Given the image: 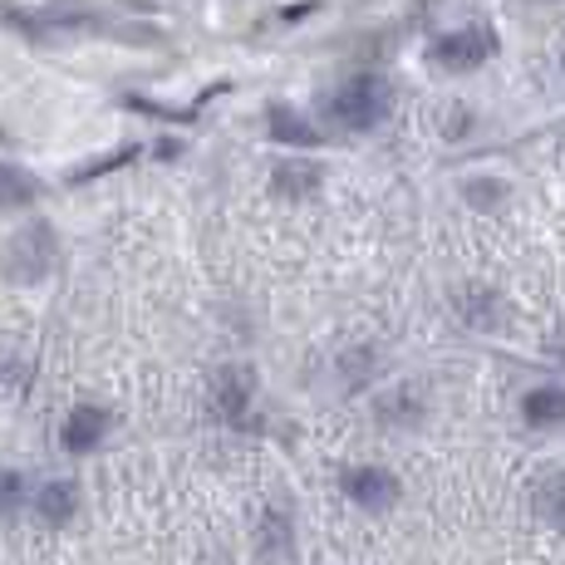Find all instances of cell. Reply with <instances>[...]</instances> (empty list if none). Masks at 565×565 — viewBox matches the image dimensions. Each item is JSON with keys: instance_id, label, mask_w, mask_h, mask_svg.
Listing matches in <instances>:
<instances>
[{"instance_id": "9", "label": "cell", "mask_w": 565, "mask_h": 565, "mask_svg": "<svg viewBox=\"0 0 565 565\" xmlns=\"http://www.w3.org/2000/svg\"><path fill=\"white\" fill-rule=\"evenodd\" d=\"M35 516L45 521V526H64V521L74 516V487L70 482H50L45 492L35 497Z\"/></svg>"}, {"instance_id": "7", "label": "cell", "mask_w": 565, "mask_h": 565, "mask_svg": "<svg viewBox=\"0 0 565 565\" xmlns=\"http://www.w3.org/2000/svg\"><path fill=\"white\" fill-rule=\"evenodd\" d=\"M536 428H551V423H565V388H531L526 404H521Z\"/></svg>"}, {"instance_id": "2", "label": "cell", "mask_w": 565, "mask_h": 565, "mask_svg": "<svg viewBox=\"0 0 565 565\" xmlns=\"http://www.w3.org/2000/svg\"><path fill=\"white\" fill-rule=\"evenodd\" d=\"M492 50H497L492 30L467 25V30H452V35H443L438 45H433V60H438L443 70H472V64H482Z\"/></svg>"}, {"instance_id": "10", "label": "cell", "mask_w": 565, "mask_h": 565, "mask_svg": "<svg viewBox=\"0 0 565 565\" xmlns=\"http://www.w3.org/2000/svg\"><path fill=\"white\" fill-rule=\"evenodd\" d=\"M35 178H30L25 168H10V162H0V206H25L35 202Z\"/></svg>"}, {"instance_id": "6", "label": "cell", "mask_w": 565, "mask_h": 565, "mask_svg": "<svg viewBox=\"0 0 565 565\" xmlns=\"http://www.w3.org/2000/svg\"><path fill=\"white\" fill-rule=\"evenodd\" d=\"M252 388H256V379H252V369H246V364L222 369V374H216V408H222L226 418H242Z\"/></svg>"}, {"instance_id": "3", "label": "cell", "mask_w": 565, "mask_h": 565, "mask_svg": "<svg viewBox=\"0 0 565 565\" xmlns=\"http://www.w3.org/2000/svg\"><path fill=\"white\" fill-rule=\"evenodd\" d=\"M344 497L369 507V512H379V507H388L398 497V477L384 472V467H350L344 472Z\"/></svg>"}, {"instance_id": "4", "label": "cell", "mask_w": 565, "mask_h": 565, "mask_svg": "<svg viewBox=\"0 0 565 565\" xmlns=\"http://www.w3.org/2000/svg\"><path fill=\"white\" fill-rule=\"evenodd\" d=\"M104 433H108V413L99 408H74L70 418H64V448L70 452H94L104 443Z\"/></svg>"}, {"instance_id": "5", "label": "cell", "mask_w": 565, "mask_h": 565, "mask_svg": "<svg viewBox=\"0 0 565 565\" xmlns=\"http://www.w3.org/2000/svg\"><path fill=\"white\" fill-rule=\"evenodd\" d=\"M266 124H270V138H276V143H290V148H315L320 143V134L310 128V118L296 114L290 104H270Z\"/></svg>"}, {"instance_id": "11", "label": "cell", "mask_w": 565, "mask_h": 565, "mask_svg": "<svg viewBox=\"0 0 565 565\" xmlns=\"http://www.w3.org/2000/svg\"><path fill=\"white\" fill-rule=\"evenodd\" d=\"M20 497H25V477H20V472H0V516L15 512Z\"/></svg>"}, {"instance_id": "12", "label": "cell", "mask_w": 565, "mask_h": 565, "mask_svg": "<svg viewBox=\"0 0 565 565\" xmlns=\"http://www.w3.org/2000/svg\"><path fill=\"white\" fill-rule=\"evenodd\" d=\"M546 512H551V521H556V526H565V487H561L556 497H551V507H546Z\"/></svg>"}, {"instance_id": "1", "label": "cell", "mask_w": 565, "mask_h": 565, "mask_svg": "<svg viewBox=\"0 0 565 565\" xmlns=\"http://www.w3.org/2000/svg\"><path fill=\"white\" fill-rule=\"evenodd\" d=\"M384 108H388V84L379 79V74H354L330 99V118L354 128V134H364V128H374L379 118H384Z\"/></svg>"}, {"instance_id": "8", "label": "cell", "mask_w": 565, "mask_h": 565, "mask_svg": "<svg viewBox=\"0 0 565 565\" xmlns=\"http://www.w3.org/2000/svg\"><path fill=\"white\" fill-rule=\"evenodd\" d=\"M276 192H286V198H306V192L320 188V168L315 162H276Z\"/></svg>"}]
</instances>
